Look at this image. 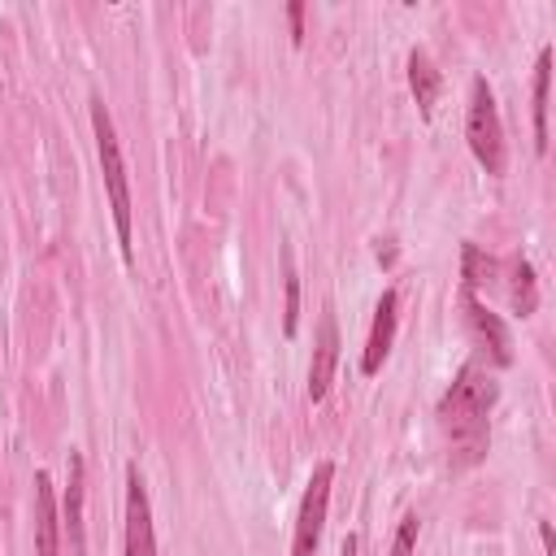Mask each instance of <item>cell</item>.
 Returning <instances> with one entry per match:
<instances>
[{
  "mask_svg": "<svg viewBox=\"0 0 556 556\" xmlns=\"http://www.w3.org/2000/svg\"><path fill=\"white\" fill-rule=\"evenodd\" d=\"M495 400H500V387L486 374V365L482 361H465L460 374L452 378V387L439 400V421H443L447 439L460 452L456 465L482 460V452H486V417H491Z\"/></svg>",
  "mask_w": 556,
  "mask_h": 556,
  "instance_id": "obj_1",
  "label": "cell"
},
{
  "mask_svg": "<svg viewBox=\"0 0 556 556\" xmlns=\"http://www.w3.org/2000/svg\"><path fill=\"white\" fill-rule=\"evenodd\" d=\"M91 130H96V152H100V174H104V191L113 204V226H117V243H122V261L130 265V187H126V161H122V143L113 130V117L104 109V100H91Z\"/></svg>",
  "mask_w": 556,
  "mask_h": 556,
  "instance_id": "obj_2",
  "label": "cell"
},
{
  "mask_svg": "<svg viewBox=\"0 0 556 556\" xmlns=\"http://www.w3.org/2000/svg\"><path fill=\"white\" fill-rule=\"evenodd\" d=\"M465 139H469V152L478 156V165L500 178L504 165H508V152H504V122H500V109H495V96H491L486 78H473V87H469Z\"/></svg>",
  "mask_w": 556,
  "mask_h": 556,
  "instance_id": "obj_3",
  "label": "cell"
},
{
  "mask_svg": "<svg viewBox=\"0 0 556 556\" xmlns=\"http://www.w3.org/2000/svg\"><path fill=\"white\" fill-rule=\"evenodd\" d=\"M330 486H334V460H317L300 513H295V534H291V556H317L321 543V526H326V508H330Z\"/></svg>",
  "mask_w": 556,
  "mask_h": 556,
  "instance_id": "obj_4",
  "label": "cell"
},
{
  "mask_svg": "<svg viewBox=\"0 0 556 556\" xmlns=\"http://www.w3.org/2000/svg\"><path fill=\"white\" fill-rule=\"evenodd\" d=\"M126 556H156V534H152V504L139 465L126 469Z\"/></svg>",
  "mask_w": 556,
  "mask_h": 556,
  "instance_id": "obj_5",
  "label": "cell"
},
{
  "mask_svg": "<svg viewBox=\"0 0 556 556\" xmlns=\"http://www.w3.org/2000/svg\"><path fill=\"white\" fill-rule=\"evenodd\" d=\"M334 365H339V326L334 313L326 308L317 321V348H313V365H308V400L321 404L330 382H334Z\"/></svg>",
  "mask_w": 556,
  "mask_h": 556,
  "instance_id": "obj_6",
  "label": "cell"
},
{
  "mask_svg": "<svg viewBox=\"0 0 556 556\" xmlns=\"http://www.w3.org/2000/svg\"><path fill=\"white\" fill-rule=\"evenodd\" d=\"M460 300H465V317H469V330H473V339L491 352V361L495 365H513V343H508V330H504V321L473 295V291H460Z\"/></svg>",
  "mask_w": 556,
  "mask_h": 556,
  "instance_id": "obj_7",
  "label": "cell"
},
{
  "mask_svg": "<svg viewBox=\"0 0 556 556\" xmlns=\"http://www.w3.org/2000/svg\"><path fill=\"white\" fill-rule=\"evenodd\" d=\"M83 495H87V465L78 452H70V478H65V495H61V526L70 539V556H83Z\"/></svg>",
  "mask_w": 556,
  "mask_h": 556,
  "instance_id": "obj_8",
  "label": "cell"
},
{
  "mask_svg": "<svg viewBox=\"0 0 556 556\" xmlns=\"http://www.w3.org/2000/svg\"><path fill=\"white\" fill-rule=\"evenodd\" d=\"M35 556H61V517H56V491L52 478L35 473Z\"/></svg>",
  "mask_w": 556,
  "mask_h": 556,
  "instance_id": "obj_9",
  "label": "cell"
},
{
  "mask_svg": "<svg viewBox=\"0 0 556 556\" xmlns=\"http://www.w3.org/2000/svg\"><path fill=\"white\" fill-rule=\"evenodd\" d=\"M391 339H395V291H382L378 308H374V326H369V339H365V356H361V374H378L387 352H391Z\"/></svg>",
  "mask_w": 556,
  "mask_h": 556,
  "instance_id": "obj_10",
  "label": "cell"
},
{
  "mask_svg": "<svg viewBox=\"0 0 556 556\" xmlns=\"http://www.w3.org/2000/svg\"><path fill=\"white\" fill-rule=\"evenodd\" d=\"M408 87H413L417 113L430 122V117H434V100H439V70H434V61H430L421 48L408 52Z\"/></svg>",
  "mask_w": 556,
  "mask_h": 556,
  "instance_id": "obj_11",
  "label": "cell"
},
{
  "mask_svg": "<svg viewBox=\"0 0 556 556\" xmlns=\"http://www.w3.org/2000/svg\"><path fill=\"white\" fill-rule=\"evenodd\" d=\"M508 300L521 317H534V308H539V278H534V265L521 252L513 256V269H508Z\"/></svg>",
  "mask_w": 556,
  "mask_h": 556,
  "instance_id": "obj_12",
  "label": "cell"
},
{
  "mask_svg": "<svg viewBox=\"0 0 556 556\" xmlns=\"http://www.w3.org/2000/svg\"><path fill=\"white\" fill-rule=\"evenodd\" d=\"M547 87H552V48L534 61V152H547Z\"/></svg>",
  "mask_w": 556,
  "mask_h": 556,
  "instance_id": "obj_13",
  "label": "cell"
},
{
  "mask_svg": "<svg viewBox=\"0 0 556 556\" xmlns=\"http://www.w3.org/2000/svg\"><path fill=\"white\" fill-rule=\"evenodd\" d=\"M460 278H465V291H482V287H491L495 282V261L478 248V243H465L460 248Z\"/></svg>",
  "mask_w": 556,
  "mask_h": 556,
  "instance_id": "obj_14",
  "label": "cell"
},
{
  "mask_svg": "<svg viewBox=\"0 0 556 556\" xmlns=\"http://www.w3.org/2000/svg\"><path fill=\"white\" fill-rule=\"evenodd\" d=\"M295 317H300V278H295L291 256H287V308H282V334L287 339L295 334Z\"/></svg>",
  "mask_w": 556,
  "mask_h": 556,
  "instance_id": "obj_15",
  "label": "cell"
},
{
  "mask_svg": "<svg viewBox=\"0 0 556 556\" xmlns=\"http://www.w3.org/2000/svg\"><path fill=\"white\" fill-rule=\"evenodd\" d=\"M413 547H417V513H408V517L400 521L395 543H391V556H413Z\"/></svg>",
  "mask_w": 556,
  "mask_h": 556,
  "instance_id": "obj_16",
  "label": "cell"
},
{
  "mask_svg": "<svg viewBox=\"0 0 556 556\" xmlns=\"http://www.w3.org/2000/svg\"><path fill=\"white\" fill-rule=\"evenodd\" d=\"M287 22H291V39H304V4H287Z\"/></svg>",
  "mask_w": 556,
  "mask_h": 556,
  "instance_id": "obj_17",
  "label": "cell"
},
{
  "mask_svg": "<svg viewBox=\"0 0 556 556\" xmlns=\"http://www.w3.org/2000/svg\"><path fill=\"white\" fill-rule=\"evenodd\" d=\"M374 256H378V265H395V239H378Z\"/></svg>",
  "mask_w": 556,
  "mask_h": 556,
  "instance_id": "obj_18",
  "label": "cell"
},
{
  "mask_svg": "<svg viewBox=\"0 0 556 556\" xmlns=\"http://www.w3.org/2000/svg\"><path fill=\"white\" fill-rule=\"evenodd\" d=\"M339 556H361V539H356V534H348V539H343V547H339Z\"/></svg>",
  "mask_w": 556,
  "mask_h": 556,
  "instance_id": "obj_19",
  "label": "cell"
},
{
  "mask_svg": "<svg viewBox=\"0 0 556 556\" xmlns=\"http://www.w3.org/2000/svg\"><path fill=\"white\" fill-rule=\"evenodd\" d=\"M539 534H543V547H547V552H552V556H556V539H552V526H547V521H543V526H539Z\"/></svg>",
  "mask_w": 556,
  "mask_h": 556,
  "instance_id": "obj_20",
  "label": "cell"
}]
</instances>
